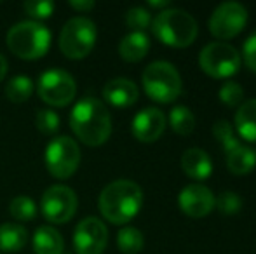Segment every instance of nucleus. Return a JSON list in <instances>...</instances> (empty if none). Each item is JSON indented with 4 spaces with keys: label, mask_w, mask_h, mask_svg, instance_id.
I'll use <instances>...</instances> for the list:
<instances>
[{
    "label": "nucleus",
    "mask_w": 256,
    "mask_h": 254,
    "mask_svg": "<svg viewBox=\"0 0 256 254\" xmlns=\"http://www.w3.org/2000/svg\"><path fill=\"white\" fill-rule=\"evenodd\" d=\"M226 167L236 174H246L256 166V150L250 145L237 143L232 148L225 150Z\"/></svg>",
    "instance_id": "f3484780"
},
{
    "label": "nucleus",
    "mask_w": 256,
    "mask_h": 254,
    "mask_svg": "<svg viewBox=\"0 0 256 254\" xmlns=\"http://www.w3.org/2000/svg\"><path fill=\"white\" fill-rule=\"evenodd\" d=\"M9 211L16 220L20 221H30L35 218L37 214V206L35 202L26 195H20V197H14L10 200V206H9Z\"/></svg>",
    "instance_id": "393cba45"
},
{
    "label": "nucleus",
    "mask_w": 256,
    "mask_h": 254,
    "mask_svg": "<svg viewBox=\"0 0 256 254\" xmlns=\"http://www.w3.org/2000/svg\"><path fill=\"white\" fill-rule=\"evenodd\" d=\"M214 193L202 183L186 185L178 195L180 207L183 209V213L192 218H200L211 213V209L214 207Z\"/></svg>",
    "instance_id": "ddd939ff"
},
{
    "label": "nucleus",
    "mask_w": 256,
    "mask_h": 254,
    "mask_svg": "<svg viewBox=\"0 0 256 254\" xmlns=\"http://www.w3.org/2000/svg\"><path fill=\"white\" fill-rule=\"evenodd\" d=\"M75 80L63 68H49L38 77L37 92L42 101L52 106H64L75 98Z\"/></svg>",
    "instance_id": "1a4fd4ad"
},
{
    "label": "nucleus",
    "mask_w": 256,
    "mask_h": 254,
    "mask_svg": "<svg viewBox=\"0 0 256 254\" xmlns=\"http://www.w3.org/2000/svg\"><path fill=\"white\" fill-rule=\"evenodd\" d=\"M246 21V7L236 0H226L212 10L209 17V28H211V33L218 38H230L242 30Z\"/></svg>",
    "instance_id": "9b49d317"
},
{
    "label": "nucleus",
    "mask_w": 256,
    "mask_h": 254,
    "mask_svg": "<svg viewBox=\"0 0 256 254\" xmlns=\"http://www.w3.org/2000/svg\"><path fill=\"white\" fill-rule=\"evenodd\" d=\"M28 242V232L18 223L0 225V251L18 253Z\"/></svg>",
    "instance_id": "aec40b11"
},
{
    "label": "nucleus",
    "mask_w": 256,
    "mask_h": 254,
    "mask_svg": "<svg viewBox=\"0 0 256 254\" xmlns=\"http://www.w3.org/2000/svg\"><path fill=\"white\" fill-rule=\"evenodd\" d=\"M148 5H152V7H166V5H169V0H148Z\"/></svg>",
    "instance_id": "f704fd0d"
},
{
    "label": "nucleus",
    "mask_w": 256,
    "mask_h": 254,
    "mask_svg": "<svg viewBox=\"0 0 256 254\" xmlns=\"http://www.w3.org/2000/svg\"><path fill=\"white\" fill-rule=\"evenodd\" d=\"M132 134L140 141H155L166 129V115L162 110L148 106L138 112L132 119Z\"/></svg>",
    "instance_id": "4468645a"
},
{
    "label": "nucleus",
    "mask_w": 256,
    "mask_h": 254,
    "mask_svg": "<svg viewBox=\"0 0 256 254\" xmlns=\"http://www.w3.org/2000/svg\"><path fill=\"white\" fill-rule=\"evenodd\" d=\"M24 10L28 16L35 17V19H46L54 12V2L51 0H26L24 2Z\"/></svg>",
    "instance_id": "7c9ffc66"
},
{
    "label": "nucleus",
    "mask_w": 256,
    "mask_h": 254,
    "mask_svg": "<svg viewBox=\"0 0 256 254\" xmlns=\"http://www.w3.org/2000/svg\"><path fill=\"white\" fill-rule=\"evenodd\" d=\"M138 85L132 80L124 77L112 78L104 84L103 87V98L114 106H129L138 99Z\"/></svg>",
    "instance_id": "2eb2a0df"
},
{
    "label": "nucleus",
    "mask_w": 256,
    "mask_h": 254,
    "mask_svg": "<svg viewBox=\"0 0 256 254\" xmlns=\"http://www.w3.org/2000/svg\"><path fill=\"white\" fill-rule=\"evenodd\" d=\"M40 209L51 223H66L77 209V195L64 185H52L42 195Z\"/></svg>",
    "instance_id": "9d476101"
},
{
    "label": "nucleus",
    "mask_w": 256,
    "mask_h": 254,
    "mask_svg": "<svg viewBox=\"0 0 256 254\" xmlns=\"http://www.w3.org/2000/svg\"><path fill=\"white\" fill-rule=\"evenodd\" d=\"M143 244H145L143 234L134 227H124L117 234V246L126 254L140 253L143 249Z\"/></svg>",
    "instance_id": "b1692460"
},
{
    "label": "nucleus",
    "mask_w": 256,
    "mask_h": 254,
    "mask_svg": "<svg viewBox=\"0 0 256 254\" xmlns=\"http://www.w3.org/2000/svg\"><path fill=\"white\" fill-rule=\"evenodd\" d=\"M108 242V230L102 220L94 216L84 218L75 227L74 248L77 254H102Z\"/></svg>",
    "instance_id": "f8f14e48"
},
{
    "label": "nucleus",
    "mask_w": 256,
    "mask_h": 254,
    "mask_svg": "<svg viewBox=\"0 0 256 254\" xmlns=\"http://www.w3.org/2000/svg\"><path fill=\"white\" fill-rule=\"evenodd\" d=\"M7 45L23 59H37L51 45V31L40 21H20L7 31Z\"/></svg>",
    "instance_id": "20e7f679"
},
{
    "label": "nucleus",
    "mask_w": 256,
    "mask_h": 254,
    "mask_svg": "<svg viewBox=\"0 0 256 254\" xmlns=\"http://www.w3.org/2000/svg\"><path fill=\"white\" fill-rule=\"evenodd\" d=\"M68 3L75 10H91L94 7V0H70Z\"/></svg>",
    "instance_id": "473e14b6"
},
{
    "label": "nucleus",
    "mask_w": 256,
    "mask_h": 254,
    "mask_svg": "<svg viewBox=\"0 0 256 254\" xmlns=\"http://www.w3.org/2000/svg\"><path fill=\"white\" fill-rule=\"evenodd\" d=\"M152 30L155 37L164 44L174 47H185L192 44L197 37V21L190 12L178 7L162 9L152 21Z\"/></svg>",
    "instance_id": "7ed1b4c3"
},
{
    "label": "nucleus",
    "mask_w": 256,
    "mask_h": 254,
    "mask_svg": "<svg viewBox=\"0 0 256 254\" xmlns=\"http://www.w3.org/2000/svg\"><path fill=\"white\" fill-rule=\"evenodd\" d=\"M32 244H34L35 254H61L64 242L56 228L44 225L35 230Z\"/></svg>",
    "instance_id": "a211bd4d"
},
{
    "label": "nucleus",
    "mask_w": 256,
    "mask_h": 254,
    "mask_svg": "<svg viewBox=\"0 0 256 254\" xmlns=\"http://www.w3.org/2000/svg\"><path fill=\"white\" fill-rule=\"evenodd\" d=\"M214 206H218V209L223 214H236L239 213L240 206H242V200L237 195L236 192H222L218 195V199H214Z\"/></svg>",
    "instance_id": "c756f323"
},
{
    "label": "nucleus",
    "mask_w": 256,
    "mask_h": 254,
    "mask_svg": "<svg viewBox=\"0 0 256 254\" xmlns=\"http://www.w3.org/2000/svg\"><path fill=\"white\" fill-rule=\"evenodd\" d=\"M242 56L246 59V64L253 71H256V30L246 38L242 45Z\"/></svg>",
    "instance_id": "2f4dec72"
},
{
    "label": "nucleus",
    "mask_w": 256,
    "mask_h": 254,
    "mask_svg": "<svg viewBox=\"0 0 256 254\" xmlns=\"http://www.w3.org/2000/svg\"><path fill=\"white\" fill-rule=\"evenodd\" d=\"M212 134H214L216 139L222 143L223 150L232 148L234 145H237V143L240 141V139H237V136L234 134L232 124H230L228 120H225V119L216 120V122L212 124Z\"/></svg>",
    "instance_id": "a878e982"
},
{
    "label": "nucleus",
    "mask_w": 256,
    "mask_h": 254,
    "mask_svg": "<svg viewBox=\"0 0 256 254\" xmlns=\"http://www.w3.org/2000/svg\"><path fill=\"white\" fill-rule=\"evenodd\" d=\"M182 167L188 176L196 180H204L211 174L212 171V160L209 153L202 148H188L182 155Z\"/></svg>",
    "instance_id": "dca6fc26"
},
{
    "label": "nucleus",
    "mask_w": 256,
    "mask_h": 254,
    "mask_svg": "<svg viewBox=\"0 0 256 254\" xmlns=\"http://www.w3.org/2000/svg\"><path fill=\"white\" fill-rule=\"evenodd\" d=\"M100 211L112 223H128L138 214L143 204V192L132 180H115L100 193Z\"/></svg>",
    "instance_id": "f03ea898"
},
{
    "label": "nucleus",
    "mask_w": 256,
    "mask_h": 254,
    "mask_svg": "<svg viewBox=\"0 0 256 254\" xmlns=\"http://www.w3.org/2000/svg\"><path fill=\"white\" fill-rule=\"evenodd\" d=\"M150 49V38L145 31H131L118 44V52L126 61H140Z\"/></svg>",
    "instance_id": "6ab92c4d"
},
{
    "label": "nucleus",
    "mask_w": 256,
    "mask_h": 254,
    "mask_svg": "<svg viewBox=\"0 0 256 254\" xmlns=\"http://www.w3.org/2000/svg\"><path fill=\"white\" fill-rule=\"evenodd\" d=\"M44 160L52 176L64 180L77 171L80 162V148L75 139L68 136H58L46 146Z\"/></svg>",
    "instance_id": "0eeeda50"
},
{
    "label": "nucleus",
    "mask_w": 256,
    "mask_h": 254,
    "mask_svg": "<svg viewBox=\"0 0 256 254\" xmlns=\"http://www.w3.org/2000/svg\"><path fill=\"white\" fill-rule=\"evenodd\" d=\"M240 54L232 44L209 42L200 49L199 64L212 77H230L240 68Z\"/></svg>",
    "instance_id": "6e6552de"
},
{
    "label": "nucleus",
    "mask_w": 256,
    "mask_h": 254,
    "mask_svg": "<svg viewBox=\"0 0 256 254\" xmlns=\"http://www.w3.org/2000/svg\"><path fill=\"white\" fill-rule=\"evenodd\" d=\"M169 122L178 134H188L196 127V115L188 106L176 105L169 113Z\"/></svg>",
    "instance_id": "5701e85b"
},
{
    "label": "nucleus",
    "mask_w": 256,
    "mask_h": 254,
    "mask_svg": "<svg viewBox=\"0 0 256 254\" xmlns=\"http://www.w3.org/2000/svg\"><path fill=\"white\" fill-rule=\"evenodd\" d=\"M98 30L96 24L86 16H75L64 23L60 33V49L66 58L80 59L94 47Z\"/></svg>",
    "instance_id": "423d86ee"
},
{
    "label": "nucleus",
    "mask_w": 256,
    "mask_h": 254,
    "mask_svg": "<svg viewBox=\"0 0 256 254\" xmlns=\"http://www.w3.org/2000/svg\"><path fill=\"white\" fill-rule=\"evenodd\" d=\"M34 91V82L26 75H16L6 85V96L12 103H23L32 96Z\"/></svg>",
    "instance_id": "4be33fe9"
},
{
    "label": "nucleus",
    "mask_w": 256,
    "mask_h": 254,
    "mask_svg": "<svg viewBox=\"0 0 256 254\" xmlns=\"http://www.w3.org/2000/svg\"><path fill=\"white\" fill-rule=\"evenodd\" d=\"M6 73H7V59L0 54V80L6 77Z\"/></svg>",
    "instance_id": "72a5a7b5"
},
{
    "label": "nucleus",
    "mask_w": 256,
    "mask_h": 254,
    "mask_svg": "<svg viewBox=\"0 0 256 254\" xmlns=\"http://www.w3.org/2000/svg\"><path fill=\"white\" fill-rule=\"evenodd\" d=\"M218 96L225 105L228 106H236L239 103H242V96H244V91L242 87L239 85V82L236 80H226L222 84L218 91Z\"/></svg>",
    "instance_id": "cd10ccee"
},
{
    "label": "nucleus",
    "mask_w": 256,
    "mask_h": 254,
    "mask_svg": "<svg viewBox=\"0 0 256 254\" xmlns=\"http://www.w3.org/2000/svg\"><path fill=\"white\" fill-rule=\"evenodd\" d=\"M236 127L242 138L256 141V98L240 103L236 112Z\"/></svg>",
    "instance_id": "412c9836"
},
{
    "label": "nucleus",
    "mask_w": 256,
    "mask_h": 254,
    "mask_svg": "<svg viewBox=\"0 0 256 254\" xmlns=\"http://www.w3.org/2000/svg\"><path fill=\"white\" fill-rule=\"evenodd\" d=\"M35 124H37L38 131L44 132V134H54L60 129V115L51 108L37 110Z\"/></svg>",
    "instance_id": "bb28decb"
},
{
    "label": "nucleus",
    "mask_w": 256,
    "mask_h": 254,
    "mask_svg": "<svg viewBox=\"0 0 256 254\" xmlns=\"http://www.w3.org/2000/svg\"><path fill=\"white\" fill-rule=\"evenodd\" d=\"M126 23L132 31H143L152 23V17L145 7H131L126 12Z\"/></svg>",
    "instance_id": "c85d7f7f"
},
{
    "label": "nucleus",
    "mask_w": 256,
    "mask_h": 254,
    "mask_svg": "<svg viewBox=\"0 0 256 254\" xmlns=\"http://www.w3.org/2000/svg\"><path fill=\"white\" fill-rule=\"evenodd\" d=\"M146 94L155 101L169 103L182 94V75L169 61H154L145 68L142 75Z\"/></svg>",
    "instance_id": "39448f33"
},
{
    "label": "nucleus",
    "mask_w": 256,
    "mask_h": 254,
    "mask_svg": "<svg viewBox=\"0 0 256 254\" xmlns=\"http://www.w3.org/2000/svg\"><path fill=\"white\" fill-rule=\"evenodd\" d=\"M70 126L86 145H103L112 132V117L108 108L92 96L78 99L70 113Z\"/></svg>",
    "instance_id": "f257e3e1"
}]
</instances>
